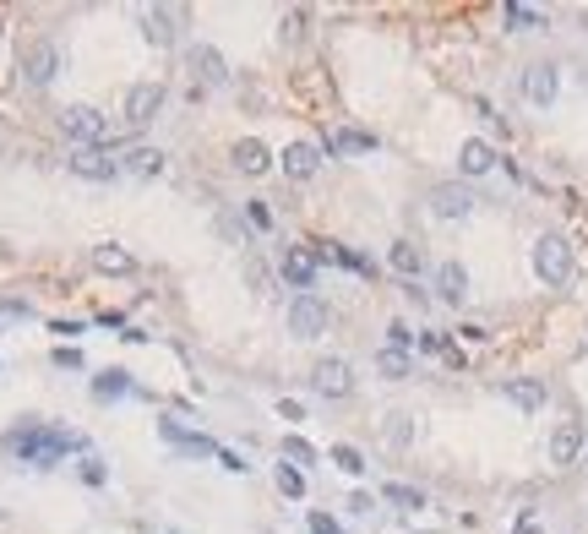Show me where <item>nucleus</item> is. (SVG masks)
<instances>
[{
    "instance_id": "1",
    "label": "nucleus",
    "mask_w": 588,
    "mask_h": 534,
    "mask_svg": "<svg viewBox=\"0 0 588 534\" xmlns=\"http://www.w3.org/2000/svg\"><path fill=\"white\" fill-rule=\"evenodd\" d=\"M82 447V436L77 431H60V426H17L12 436H6V452L12 458H22V463H33V469H49V463H60L65 452H77Z\"/></svg>"
},
{
    "instance_id": "2",
    "label": "nucleus",
    "mask_w": 588,
    "mask_h": 534,
    "mask_svg": "<svg viewBox=\"0 0 588 534\" xmlns=\"http://www.w3.org/2000/svg\"><path fill=\"white\" fill-rule=\"evenodd\" d=\"M534 273H540L550 289L572 284V245H567L561 235H545V240L534 245Z\"/></svg>"
},
{
    "instance_id": "3",
    "label": "nucleus",
    "mask_w": 588,
    "mask_h": 534,
    "mask_svg": "<svg viewBox=\"0 0 588 534\" xmlns=\"http://www.w3.org/2000/svg\"><path fill=\"white\" fill-rule=\"evenodd\" d=\"M60 125H65V137H72L77 148H104V137H109V120L93 104H72L60 115Z\"/></svg>"
},
{
    "instance_id": "4",
    "label": "nucleus",
    "mask_w": 588,
    "mask_h": 534,
    "mask_svg": "<svg viewBox=\"0 0 588 534\" xmlns=\"http://www.w3.org/2000/svg\"><path fill=\"white\" fill-rule=\"evenodd\" d=\"M474 202H480V196H474L464 180H447V185L430 191V213H436V219H469Z\"/></svg>"
},
{
    "instance_id": "5",
    "label": "nucleus",
    "mask_w": 588,
    "mask_h": 534,
    "mask_svg": "<svg viewBox=\"0 0 588 534\" xmlns=\"http://www.w3.org/2000/svg\"><path fill=\"white\" fill-rule=\"evenodd\" d=\"M55 72H60V49H55L49 39H38V44L22 55V82H28V88H49Z\"/></svg>"
},
{
    "instance_id": "6",
    "label": "nucleus",
    "mask_w": 588,
    "mask_h": 534,
    "mask_svg": "<svg viewBox=\"0 0 588 534\" xmlns=\"http://www.w3.org/2000/svg\"><path fill=\"white\" fill-rule=\"evenodd\" d=\"M289 332H294V339H321V332H327V306H321L316 295H294V306H289Z\"/></svg>"
},
{
    "instance_id": "7",
    "label": "nucleus",
    "mask_w": 588,
    "mask_h": 534,
    "mask_svg": "<svg viewBox=\"0 0 588 534\" xmlns=\"http://www.w3.org/2000/svg\"><path fill=\"white\" fill-rule=\"evenodd\" d=\"M556 93H561V77H556V65H550V60H540V65H529V72H523V99H529V104L550 109Z\"/></svg>"
},
{
    "instance_id": "8",
    "label": "nucleus",
    "mask_w": 588,
    "mask_h": 534,
    "mask_svg": "<svg viewBox=\"0 0 588 534\" xmlns=\"http://www.w3.org/2000/svg\"><path fill=\"white\" fill-rule=\"evenodd\" d=\"M311 387H316L321 398H344V392L354 387V376H349V360H316V371H311Z\"/></svg>"
},
{
    "instance_id": "9",
    "label": "nucleus",
    "mask_w": 588,
    "mask_h": 534,
    "mask_svg": "<svg viewBox=\"0 0 588 534\" xmlns=\"http://www.w3.org/2000/svg\"><path fill=\"white\" fill-rule=\"evenodd\" d=\"M72 175H82V180H98V185H104V180H115V175H120V159H109L104 148H77V153H72Z\"/></svg>"
},
{
    "instance_id": "10",
    "label": "nucleus",
    "mask_w": 588,
    "mask_h": 534,
    "mask_svg": "<svg viewBox=\"0 0 588 534\" xmlns=\"http://www.w3.org/2000/svg\"><path fill=\"white\" fill-rule=\"evenodd\" d=\"M180 17H185L180 6H148V12H142L148 39H153V44H164V49H169V44H180Z\"/></svg>"
},
{
    "instance_id": "11",
    "label": "nucleus",
    "mask_w": 588,
    "mask_h": 534,
    "mask_svg": "<svg viewBox=\"0 0 588 534\" xmlns=\"http://www.w3.org/2000/svg\"><path fill=\"white\" fill-rule=\"evenodd\" d=\"M158 109H164V88H158V82H142V88H131V93H125V115H131V125H148Z\"/></svg>"
},
{
    "instance_id": "12",
    "label": "nucleus",
    "mask_w": 588,
    "mask_h": 534,
    "mask_svg": "<svg viewBox=\"0 0 588 534\" xmlns=\"http://www.w3.org/2000/svg\"><path fill=\"white\" fill-rule=\"evenodd\" d=\"M158 431H164V442H175V447H180L185 458H208V452H218V442H213V436H191V431H185L180 420H164Z\"/></svg>"
},
{
    "instance_id": "13",
    "label": "nucleus",
    "mask_w": 588,
    "mask_h": 534,
    "mask_svg": "<svg viewBox=\"0 0 588 534\" xmlns=\"http://www.w3.org/2000/svg\"><path fill=\"white\" fill-rule=\"evenodd\" d=\"M436 289H441V300H447V306H464V295H469V273H464V262H441V267H436Z\"/></svg>"
},
{
    "instance_id": "14",
    "label": "nucleus",
    "mask_w": 588,
    "mask_h": 534,
    "mask_svg": "<svg viewBox=\"0 0 588 534\" xmlns=\"http://www.w3.org/2000/svg\"><path fill=\"white\" fill-rule=\"evenodd\" d=\"M316 169H321V153H316L311 142H289V148H284V175H289V180H311Z\"/></svg>"
},
{
    "instance_id": "15",
    "label": "nucleus",
    "mask_w": 588,
    "mask_h": 534,
    "mask_svg": "<svg viewBox=\"0 0 588 534\" xmlns=\"http://www.w3.org/2000/svg\"><path fill=\"white\" fill-rule=\"evenodd\" d=\"M501 398H512L523 415H534V409L545 404V382H534V376H529V382H523V376H517V382H501Z\"/></svg>"
},
{
    "instance_id": "16",
    "label": "nucleus",
    "mask_w": 588,
    "mask_h": 534,
    "mask_svg": "<svg viewBox=\"0 0 588 534\" xmlns=\"http://www.w3.org/2000/svg\"><path fill=\"white\" fill-rule=\"evenodd\" d=\"M284 284H289V289H316V256L289 251V256H284Z\"/></svg>"
},
{
    "instance_id": "17",
    "label": "nucleus",
    "mask_w": 588,
    "mask_h": 534,
    "mask_svg": "<svg viewBox=\"0 0 588 534\" xmlns=\"http://www.w3.org/2000/svg\"><path fill=\"white\" fill-rule=\"evenodd\" d=\"M120 169L137 175V180H153V175L164 169V153H158V148H131V153H120Z\"/></svg>"
},
{
    "instance_id": "18",
    "label": "nucleus",
    "mask_w": 588,
    "mask_h": 534,
    "mask_svg": "<svg viewBox=\"0 0 588 534\" xmlns=\"http://www.w3.org/2000/svg\"><path fill=\"white\" fill-rule=\"evenodd\" d=\"M327 153H376V137H371V131H349V125H338L333 137H327Z\"/></svg>"
},
{
    "instance_id": "19",
    "label": "nucleus",
    "mask_w": 588,
    "mask_h": 534,
    "mask_svg": "<svg viewBox=\"0 0 588 534\" xmlns=\"http://www.w3.org/2000/svg\"><path fill=\"white\" fill-rule=\"evenodd\" d=\"M185 60H191V72L202 77V82H224V77H229V72H224V55H218V49H202V44H196Z\"/></svg>"
},
{
    "instance_id": "20",
    "label": "nucleus",
    "mask_w": 588,
    "mask_h": 534,
    "mask_svg": "<svg viewBox=\"0 0 588 534\" xmlns=\"http://www.w3.org/2000/svg\"><path fill=\"white\" fill-rule=\"evenodd\" d=\"M387 262H392V273H404V279H420V267H425V256H420L414 240H398V245L387 251Z\"/></svg>"
},
{
    "instance_id": "21",
    "label": "nucleus",
    "mask_w": 588,
    "mask_h": 534,
    "mask_svg": "<svg viewBox=\"0 0 588 534\" xmlns=\"http://www.w3.org/2000/svg\"><path fill=\"white\" fill-rule=\"evenodd\" d=\"M577 452H583V431L577 426H561L550 436V463H577Z\"/></svg>"
},
{
    "instance_id": "22",
    "label": "nucleus",
    "mask_w": 588,
    "mask_h": 534,
    "mask_svg": "<svg viewBox=\"0 0 588 534\" xmlns=\"http://www.w3.org/2000/svg\"><path fill=\"white\" fill-rule=\"evenodd\" d=\"M457 164H464V175H490V169H496V148H485V142H464Z\"/></svg>"
},
{
    "instance_id": "23",
    "label": "nucleus",
    "mask_w": 588,
    "mask_h": 534,
    "mask_svg": "<svg viewBox=\"0 0 588 534\" xmlns=\"http://www.w3.org/2000/svg\"><path fill=\"white\" fill-rule=\"evenodd\" d=\"M381 502L404 507V512H420V507H425V496H420L414 486H398V480H392V486H381Z\"/></svg>"
},
{
    "instance_id": "24",
    "label": "nucleus",
    "mask_w": 588,
    "mask_h": 534,
    "mask_svg": "<svg viewBox=\"0 0 588 534\" xmlns=\"http://www.w3.org/2000/svg\"><path fill=\"white\" fill-rule=\"evenodd\" d=\"M234 169H245V175L268 169V148H261V142H240V148H234Z\"/></svg>"
},
{
    "instance_id": "25",
    "label": "nucleus",
    "mask_w": 588,
    "mask_h": 534,
    "mask_svg": "<svg viewBox=\"0 0 588 534\" xmlns=\"http://www.w3.org/2000/svg\"><path fill=\"white\" fill-rule=\"evenodd\" d=\"M376 371L392 376V382H404V376H409V355H404V349H381V355H376Z\"/></svg>"
},
{
    "instance_id": "26",
    "label": "nucleus",
    "mask_w": 588,
    "mask_h": 534,
    "mask_svg": "<svg viewBox=\"0 0 588 534\" xmlns=\"http://www.w3.org/2000/svg\"><path fill=\"white\" fill-rule=\"evenodd\" d=\"M120 392H131V376H125V371H104V376L93 382V398H120Z\"/></svg>"
},
{
    "instance_id": "27",
    "label": "nucleus",
    "mask_w": 588,
    "mask_h": 534,
    "mask_svg": "<svg viewBox=\"0 0 588 534\" xmlns=\"http://www.w3.org/2000/svg\"><path fill=\"white\" fill-rule=\"evenodd\" d=\"M93 262L104 267V273H131V256H125V251H115V245H98V251H93Z\"/></svg>"
},
{
    "instance_id": "28",
    "label": "nucleus",
    "mask_w": 588,
    "mask_h": 534,
    "mask_svg": "<svg viewBox=\"0 0 588 534\" xmlns=\"http://www.w3.org/2000/svg\"><path fill=\"white\" fill-rule=\"evenodd\" d=\"M333 463H338L344 475H365V452L360 447H333Z\"/></svg>"
},
{
    "instance_id": "29",
    "label": "nucleus",
    "mask_w": 588,
    "mask_h": 534,
    "mask_svg": "<svg viewBox=\"0 0 588 534\" xmlns=\"http://www.w3.org/2000/svg\"><path fill=\"white\" fill-rule=\"evenodd\" d=\"M409 436H414L409 415H387V442H392V447H409Z\"/></svg>"
},
{
    "instance_id": "30",
    "label": "nucleus",
    "mask_w": 588,
    "mask_h": 534,
    "mask_svg": "<svg viewBox=\"0 0 588 534\" xmlns=\"http://www.w3.org/2000/svg\"><path fill=\"white\" fill-rule=\"evenodd\" d=\"M507 22H512V28H545V12H534V6H507Z\"/></svg>"
},
{
    "instance_id": "31",
    "label": "nucleus",
    "mask_w": 588,
    "mask_h": 534,
    "mask_svg": "<svg viewBox=\"0 0 588 534\" xmlns=\"http://www.w3.org/2000/svg\"><path fill=\"white\" fill-rule=\"evenodd\" d=\"M278 491L300 502V496H305V475H300V469H289V463H284V469H278Z\"/></svg>"
},
{
    "instance_id": "32",
    "label": "nucleus",
    "mask_w": 588,
    "mask_h": 534,
    "mask_svg": "<svg viewBox=\"0 0 588 534\" xmlns=\"http://www.w3.org/2000/svg\"><path fill=\"white\" fill-rule=\"evenodd\" d=\"M284 458H294V463H311V458H316V447H311L305 436H284Z\"/></svg>"
},
{
    "instance_id": "33",
    "label": "nucleus",
    "mask_w": 588,
    "mask_h": 534,
    "mask_svg": "<svg viewBox=\"0 0 588 534\" xmlns=\"http://www.w3.org/2000/svg\"><path fill=\"white\" fill-rule=\"evenodd\" d=\"M305 534H344V529H338L333 512H311V518H305Z\"/></svg>"
},
{
    "instance_id": "34",
    "label": "nucleus",
    "mask_w": 588,
    "mask_h": 534,
    "mask_svg": "<svg viewBox=\"0 0 588 534\" xmlns=\"http://www.w3.org/2000/svg\"><path fill=\"white\" fill-rule=\"evenodd\" d=\"M409 339H414V332H409L404 322H392V327H387V349H409Z\"/></svg>"
},
{
    "instance_id": "35",
    "label": "nucleus",
    "mask_w": 588,
    "mask_h": 534,
    "mask_svg": "<svg viewBox=\"0 0 588 534\" xmlns=\"http://www.w3.org/2000/svg\"><path fill=\"white\" fill-rule=\"evenodd\" d=\"M245 219H251V229H273V213L261 202H245Z\"/></svg>"
},
{
    "instance_id": "36",
    "label": "nucleus",
    "mask_w": 588,
    "mask_h": 534,
    "mask_svg": "<svg viewBox=\"0 0 588 534\" xmlns=\"http://www.w3.org/2000/svg\"><path fill=\"white\" fill-rule=\"evenodd\" d=\"M82 480H88V486H104V458H93V452L82 458Z\"/></svg>"
},
{
    "instance_id": "37",
    "label": "nucleus",
    "mask_w": 588,
    "mask_h": 534,
    "mask_svg": "<svg viewBox=\"0 0 588 534\" xmlns=\"http://www.w3.org/2000/svg\"><path fill=\"white\" fill-rule=\"evenodd\" d=\"M420 349H425V355H441V349H447L441 332H420Z\"/></svg>"
},
{
    "instance_id": "38",
    "label": "nucleus",
    "mask_w": 588,
    "mask_h": 534,
    "mask_svg": "<svg viewBox=\"0 0 588 534\" xmlns=\"http://www.w3.org/2000/svg\"><path fill=\"white\" fill-rule=\"evenodd\" d=\"M55 366L72 371V366H82V355H77V349H55Z\"/></svg>"
},
{
    "instance_id": "39",
    "label": "nucleus",
    "mask_w": 588,
    "mask_h": 534,
    "mask_svg": "<svg viewBox=\"0 0 588 534\" xmlns=\"http://www.w3.org/2000/svg\"><path fill=\"white\" fill-rule=\"evenodd\" d=\"M583 82H588V77H583Z\"/></svg>"
}]
</instances>
